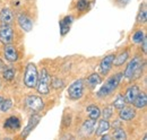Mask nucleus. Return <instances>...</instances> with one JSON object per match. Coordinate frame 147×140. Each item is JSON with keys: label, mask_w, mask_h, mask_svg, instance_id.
I'll return each mask as SVG.
<instances>
[{"label": "nucleus", "mask_w": 147, "mask_h": 140, "mask_svg": "<svg viewBox=\"0 0 147 140\" xmlns=\"http://www.w3.org/2000/svg\"><path fill=\"white\" fill-rule=\"evenodd\" d=\"M144 66H145V63H144L143 58L140 55H136L128 62L122 75L128 80H136V79L140 78V76L143 75Z\"/></svg>", "instance_id": "1"}, {"label": "nucleus", "mask_w": 147, "mask_h": 140, "mask_svg": "<svg viewBox=\"0 0 147 140\" xmlns=\"http://www.w3.org/2000/svg\"><path fill=\"white\" fill-rule=\"evenodd\" d=\"M122 77H123V75H122L121 72H118V73H115V75L110 76V77L105 80V83L101 86V88L98 89V92L96 93L97 97H98V98H107V97L111 96V95L117 90V88L119 87Z\"/></svg>", "instance_id": "2"}, {"label": "nucleus", "mask_w": 147, "mask_h": 140, "mask_svg": "<svg viewBox=\"0 0 147 140\" xmlns=\"http://www.w3.org/2000/svg\"><path fill=\"white\" fill-rule=\"evenodd\" d=\"M37 78H38V72H37L35 63H33V62L27 63V66L25 68V72H24V78H23L24 85L27 88H35Z\"/></svg>", "instance_id": "3"}, {"label": "nucleus", "mask_w": 147, "mask_h": 140, "mask_svg": "<svg viewBox=\"0 0 147 140\" xmlns=\"http://www.w3.org/2000/svg\"><path fill=\"white\" fill-rule=\"evenodd\" d=\"M50 84H51V78H50V73L45 68H42L38 78H37V83L35 88L37 92L42 95H48L50 93Z\"/></svg>", "instance_id": "4"}, {"label": "nucleus", "mask_w": 147, "mask_h": 140, "mask_svg": "<svg viewBox=\"0 0 147 140\" xmlns=\"http://www.w3.org/2000/svg\"><path fill=\"white\" fill-rule=\"evenodd\" d=\"M84 88H85V84H84L83 79H78V80L74 81L67 90L68 97L73 101H77V100L82 98V96L84 95Z\"/></svg>", "instance_id": "5"}, {"label": "nucleus", "mask_w": 147, "mask_h": 140, "mask_svg": "<svg viewBox=\"0 0 147 140\" xmlns=\"http://www.w3.org/2000/svg\"><path fill=\"white\" fill-rule=\"evenodd\" d=\"M25 105L33 112H40L43 110L44 107V102L43 100L40 97V96H36V95H28L26 98H25Z\"/></svg>", "instance_id": "6"}, {"label": "nucleus", "mask_w": 147, "mask_h": 140, "mask_svg": "<svg viewBox=\"0 0 147 140\" xmlns=\"http://www.w3.org/2000/svg\"><path fill=\"white\" fill-rule=\"evenodd\" d=\"M14 41V30L11 25H1L0 26V42L6 44H11Z\"/></svg>", "instance_id": "7"}, {"label": "nucleus", "mask_w": 147, "mask_h": 140, "mask_svg": "<svg viewBox=\"0 0 147 140\" xmlns=\"http://www.w3.org/2000/svg\"><path fill=\"white\" fill-rule=\"evenodd\" d=\"M40 120H41V116L38 115V114H33V115H31V118L28 119V122H27V125L24 128V130L22 131V133H20V137L22 138H27L28 137V135L32 132V130L33 129H35V127H36L38 122H40Z\"/></svg>", "instance_id": "8"}, {"label": "nucleus", "mask_w": 147, "mask_h": 140, "mask_svg": "<svg viewBox=\"0 0 147 140\" xmlns=\"http://www.w3.org/2000/svg\"><path fill=\"white\" fill-rule=\"evenodd\" d=\"M113 60H114V54H109V55H105L101 62H100V73L102 76H107L110 70L112 69V66H113Z\"/></svg>", "instance_id": "9"}, {"label": "nucleus", "mask_w": 147, "mask_h": 140, "mask_svg": "<svg viewBox=\"0 0 147 140\" xmlns=\"http://www.w3.org/2000/svg\"><path fill=\"white\" fill-rule=\"evenodd\" d=\"M3 57H5V59H6L8 62H10V63L16 62L19 59L17 49H16L14 45H11V44H6V45L3 46Z\"/></svg>", "instance_id": "10"}, {"label": "nucleus", "mask_w": 147, "mask_h": 140, "mask_svg": "<svg viewBox=\"0 0 147 140\" xmlns=\"http://www.w3.org/2000/svg\"><path fill=\"white\" fill-rule=\"evenodd\" d=\"M15 20V15H14V11L6 7V8H2L1 11H0V23L1 25H11Z\"/></svg>", "instance_id": "11"}, {"label": "nucleus", "mask_w": 147, "mask_h": 140, "mask_svg": "<svg viewBox=\"0 0 147 140\" xmlns=\"http://www.w3.org/2000/svg\"><path fill=\"white\" fill-rule=\"evenodd\" d=\"M3 129L7 131H17L20 129V119L16 115H11L6 119L3 123Z\"/></svg>", "instance_id": "12"}, {"label": "nucleus", "mask_w": 147, "mask_h": 140, "mask_svg": "<svg viewBox=\"0 0 147 140\" xmlns=\"http://www.w3.org/2000/svg\"><path fill=\"white\" fill-rule=\"evenodd\" d=\"M17 22H18L19 27H20L23 31H25V32L32 31V28H33V20L28 17L26 14H24V13L18 14Z\"/></svg>", "instance_id": "13"}, {"label": "nucleus", "mask_w": 147, "mask_h": 140, "mask_svg": "<svg viewBox=\"0 0 147 140\" xmlns=\"http://www.w3.org/2000/svg\"><path fill=\"white\" fill-rule=\"evenodd\" d=\"M119 118L122 121H131L136 118V110L132 107H122L121 110H119Z\"/></svg>", "instance_id": "14"}, {"label": "nucleus", "mask_w": 147, "mask_h": 140, "mask_svg": "<svg viewBox=\"0 0 147 140\" xmlns=\"http://www.w3.org/2000/svg\"><path fill=\"white\" fill-rule=\"evenodd\" d=\"M73 20H74L73 16L68 15V16H65V17L59 22V26H60V35H61V36H65V35L69 32L70 26H71V24H73Z\"/></svg>", "instance_id": "15"}, {"label": "nucleus", "mask_w": 147, "mask_h": 140, "mask_svg": "<svg viewBox=\"0 0 147 140\" xmlns=\"http://www.w3.org/2000/svg\"><path fill=\"white\" fill-rule=\"evenodd\" d=\"M140 92L139 87L137 85H131L130 87L127 88L126 90V94H125V100H126V103L127 104H132L134 100L136 98V96L138 95V93Z\"/></svg>", "instance_id": "16"}, {"label": "nucleus", "mask_w": 147, "mask_h": 140, "mask_svg": "<svg viewBox=\"0 0 147 140\" xmlns=\"http://www.w3.org/2000/svg\"><path fill=\"white\" fill-rule=\"evenodd\" d=\"M132 104H134V106H135V108H139V110L144 108L147 104L146 93H145V92H139L138 95L136 96V98L134 100Z\"/></svg>", "instance_id": "17"}, {"label": "nucleus", "mask_w": 147, "mask_h": 140, "mask_svg": "<svg viewBox=\"0 0 147 140\" xmlns=\"http://www.w3.org/2000/svg\"><path fill=\"white\" fill-rule=\"evenodd\" d=\"M86 84L91 89H95L98 85L102 84V77L98 73H92L87 77L86 79Z\"/></svg>", "instance_id": "18"}, {"label": "nucleus", "mask_w": 147, "mask_h": 140, "mask_svg": "<svg viewBox=\"0 0 147 140\" xmlns=\"http://www.w3.org/2000/svg\"><path fill=\"white\" fill-rule=\"evenodd\" d=\"M95 125H96V121L95 120L88 119V120L84 121L83 125H82V132L85 136H91L94 132V130H95Z\"/></svg>", "instance_id": "19"}, {"label": "nucleus", "mask_w": 147, "mask_h": 140, "mask_svg": "<svg viewBox=\"0 0 147 140\" xmlns=\"http://www.w3.org/2000/svg\"><path fill=\"white\" fill-rule=\"evenodd\" d=\"M128 59H129L128 50H123V51H121L118 55H114V60H113L114 67H120V66H122L123 63L127 62Z\"/></svg>", "instance_id": "20"}, {"label": "nucleus", "mask_w": 147, "mask_h": 140, "mask_svg": "<svg viewBox=\"0 0 147 140\" xmlns=\"http://www.w3.org/2000/svg\"><path fill=\"white\" fill-rule=\"evenodd\" d=\"M86 113H87V115H88L90 119L95 120V121L101 116V110L98 108V106H96V105L94 104L90 105V106L86 107Z\"/></svg>", "instance_id": "21"}, {"label": "nucleus", "mask_w": 147, "mask_h": 140, "mask_svg": "<svg viewBox=\"0 0 147 140\" xmlns=\"http://www.w3.org/2000/svg\"><path fill=\"white\" fill-rule=\"evenodd\" d=\"M110 127H111V124L108 120H105V119L100 120L98 125H97V129H96V131H95V135H96V136H102L103 133H105V132H108V131L110 130Z\"/></svg>", "instance_id": "22"}, {"label": "nucleus", "mask_w": 147, "mask_h": 140, "mask_svg": "<svg viewBox=\"0 0 147 140\" xmlns=\"http://www.w3.org/2000/svg\"><path fill=\"white\" fill-rule=\"evenodd\" d=\"M137 24H146L147 22V9H146V2H143V5L139 8V11L137 14V18H136Z\"/></svg>", "instance_id": "23"}, {"label": "nucleus", "mask_w": 147, "mask_h": 140, "mask_svg": "<svg viewBox=\"0 0 147 140\" xmlns=\"http://www.w3.org/2000/svg\"><path fill=\"white\" fill-rule=\"evenodd\" d=\"M145 36H146L145 31L142 30V28H139V30L135 31V33L132 34V36H131V41H132L135 44H140V42L144 40Z\"/></svg>", "instance_id": "24"}, {"label": "nucleus", "mask_w": 147, "mask_h": 140, "mask_svg": "<svg viewBox=\"0 0 147 140\" xmlns=\"http://www.w3.org/2000/svg\"><path fill=\"white\" fill-rule=\"evenodd\" d=\"M112 137L117 140H125L127 139V133L121 127H117L112 132Z\"/></svg>", "instance_id": "25"}, {"label": "nucleus", "mask_w": 147, "mask_h": 140, "mask_svg": "<svg viewBox=\"0 0 147 140\" xmlns=\"http://www.w3.org/2000/svg\"><path fill=\"white\" fill-rule=\"evenodd\" d=\"M1 72H2L3 79L7 80V81H11L15 78V70H14L13 67H7L6 66V68L2 70Z\"/></svg>", "instance_id": "26"}, {"label": "nucleus", "mask_w": 147, "mask_h": 140, "mask_svg": "<svg viewBox=\"0 0 147 140\" xmlns=\"http://www.w3.org/2000/svg\"><path fill=\"white\" fill-rule=\"evenodd\" d=\"M126 100H125V97L121 95V94H119L115 98H114V101H113V103H112V105H113V107L114 108H117V110H121L122 107H125L126 106Z\"/></svg>", "instance_id": "27"}, {"label": "nucleus", "mask_w": 147, "mask_h": 140, "mask_svg": "<svg viewBox=\"0 0 147 140\" xmlns=\"http://www.w3.org/2000/svg\"><path fill=\"white\" fill-rule=\"evenodd\" d=\"M76 8L80 13H84V11L88 10V8H90V0H77Z\"/></svg>", "instance_id": "28"}, {"label": "nucleus", "mask_w": 147, "mask_h": 140, "mask_svg": "<svg viewBox=\"0 0 147 140\" xmlns=\"http://www.w3.org/2000/svg\"><path fill=\"white\" fill-rule=\"evenodd\" d=\"M11 107H13V101H11L10 98H6V100L2 98V101H1V103H0V111H1V112L6 113V112H8Z\"/></svg>", "instance_id": "29"}, {"label": "nucleus", "mask_w": 147, "mask_h": 140, "mask_svg": "<svg viewBox=\"0 0 147 140\" xmlns=\"http://www.w3.org/2000/svg\"><path fill=\"white\" fill-rule=\"evenodd\" d=\"M113 113H114V107L113 105H109L107 107H104V110L101 112V114L103 115V119L105 120H109L113 116Z\"/></svg>", "instance_id": "30"}, {"label": "nucleus", "mask_w": 147, "mask_h": 140, "mask_svg": "<svg viewBox=\"0 0 147 140\" xmlns=\"http://www.w3.org/2000/svg\"><path fill=\"white\" fill-rule=\"evenodd\" d=\"M71 123V114H65L63 115V119H62V127L63 128H68Z\"/></svg>", "instance_id": "31"}, {"label": "nucleus", "mask_w": 147, "mask_h": 140, "mask_svg": "<svg viewBox=\"0 0 147 140\" xmlns=\"http://www.w3.org/2000/svg\"><path fill=\"white\" fill-rule=\"evenodd\" d=\"M62 86H63V81H62V79H60V78H55V79L52 80V87L55 88V89L62 88Z\"/></svg>", "instance_id": "32"}, {"label": "nucleus", "mask_w": 147, "mask_h": 140, "mask_svg": "<svg viewBox=\"0 0 147 140\" xmlns=\"http://www.w3.org/2000/svg\"><path fill=\"white\" fill-rule=\"evenodd\" d=\"M140 44H142V50H143V52H144V54H146V52H147V37L146 36H145L144 40L140 42Z\"/></svg>", "instance_id": "33"}, {"label": "nucleus", "mask_w": 147, "mask_h": 140, "mask_svg": "<svg viewBox=\"0 0 147 140\" xmlns=\"http://www.w3.org/2000/svg\"><path fill=\"white\" fill-rule=\"evenodd\" d=\"M114 2L120 7H125L130 2V0H114Z\"/></svg>", "instance_id": "34"}, {"label": "nucleus", "mask_w": 147, "mask_h": 140, "mask_svg": "<svg viewBox=\"0 0 147 140\" xmlns=\"http://www.w3.org/2000/svg\"><path fill=\"white\" fill-rule=\"evenodd\" d=\"M101 137H102V140H109V139H111V138H112L110 135H108L107 132H105V133H103Z\"/></svg>", "instance_id": "35"}, {"label": "nucleus", "mask_w": 147, "mask_h": 140, "mask_svg": "<svg viewBox=\"0 0 147 140\" xmlns=\"http://www.w3.org/2000/svg\"><path fill=\"white\" fill-rule=\"evenodd\" d=\"M112 125H113V128H117V127H120L121 125V123L119 120H114V122L112 123Z\"/></svg>", "instance_id": "36"}, {"label": "nucleus", "mask_w": 147, "mask_h": 140, "mask_svg": "<svg viewBox=\"0 0 147 140\" xmlns=\"http://www.w3.org/2000/svg\"><path fill=\"white\" fill-rule=\"evenodd\" d=\"M2 98H3V97H1V96H0V103H1V101H2Z\"/></svg>", "instance_id": "37"}, {"label": "nucleus", "mask_w": 147, "mask_h": 140, "mask_svg": "<svg viewBox=\"0 0 147 140\" xmlns=\"http://www.w3.org/2000/svg\"><path fill=\"white\" fill-rule=\"evenodd\" d=\"M1 85H2V84H1V80H0V88H1Z\"/></svg>", "instance_id": "38"}]
</instances>
